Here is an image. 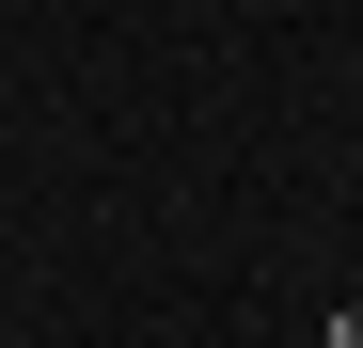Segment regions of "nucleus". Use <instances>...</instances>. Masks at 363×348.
<instances>
[{"instance_id": "f257e3e1", "label": "nucleus", "mask_w": 363, "mask_h": 348, "mask_svg": "<svg viewBox=\"0 0 363 348\" xmlns=\"http://www.w3.org/2000/svg\"><path fill=\"white\" fill-rule=\"evenodd\" d=\"M332 348H363V301H347V317H332Z\"/></svg>"}]
</instances>
